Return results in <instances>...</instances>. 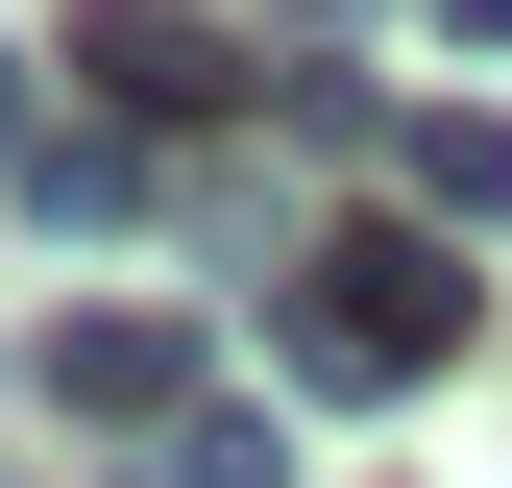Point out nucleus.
<instances>
[{
	"instance_id": "obj_1",
	"label": "nucleus",
	"mask_w": 512,
	"mask_h": 488,
	"mask_svg": "<svg viewBox=\"0 0 512 488\" xmlns=\"http://www.w3.org/2000/svg\"><path fill=\"white\" fill-rule=\"evenodd\" d=\"M269 342H293V391H439V366H464V244H439V220H366V244H293Z\"/></svg>"
},
{
	"instance_id": "obj_2",
	"label": "nucleus",
	"mask_w": 512,
	"mask_h": 488,
	"mask_svg": "<svg viewBox=\"0 0 512 488\" xmlns=\"http://www.w3.org/2000/svg\"><path fill=\"white\" fill-rule=\"evenodd\" d=\"M74 98H98V122H220L244 49L196 25V0H74Z\"/></svg>"
},
{
	"instance_id": "obj_3",
	"label": "nucleus",
	"mask_w": 512,
	"mask_h": 488,
	"mask_svg": "<svg viewBox=\"0 0 512 488\" xmlns=\"http://www.w3.org/2000/svg\"><path fill=\"white\" fill-rule=\"evenodd\" d=\"M49 415H98V440H196V318H49Z\"/></svg>"
},
{
	"instance_id": "obj_4",
	"label": "nucleus",
	"mask_w": 512,
	"mask_h": 488,
	"mask_svg": "<svg viewBox=\"0 0 512 488\" xmlns=\"http://www.w3.org/2000/svg\"><path fill=\"white\" fill-rule=\"evenodd\" d=\"M391 171H415V220H439V244H512V122H488V98L391 122Z\"/></svg>"
},
{
	"instance_id": "obj_5",
	"label": "nucleus",
	"mask_w": 512,
	"mask_h": 488,
	"mask_svg": "<svg viewBox=\"0 0 512 488\" xmlns=\"http://www.w3.org/2000/svg\"><path fill=\"white\" fill-rule=\"evenodd\" d=\"M25 220L49 244H122V220H147V122H49V147H25Z\"/></svg>"
},
{
	"instance_id": "obj_6",
	"label": "nucleus",
	"mask_w": 512,
	"mask_h": 488,
	"mask_svg": "<svg viewBox=\"0 0 512 488\" xmlns=\"http://www.w3.org/2000/svg\"><path fill=\"white\" fill-rule=\"evenodd\" d=\"M147 488H293V440H269V415H244V391H220V415H196V440H171V464H147Z\"/></svg>"
},
{
	"instance_id": "obj_7",
	"label": "nucleus",
	"mask_w": 512,
	"mask_h": 488,
	"mask_svg": "<svg viewBox=\"0 0 512 488\" xmlns=\"http://www.w3.org/2000/svg\"><path fill=\"white\" fill-rule=\"evenodd\" d=\"M25 147H49V98H25V49H0V171H25Z\"/></svg>"
},
{
	"instance_id": "obj_8",
	"label": "nucleus",
	"mask_w": 512,
	"mask_h": 488,
	"mask_svg": "<svg viewBox=\"0 0 512 488\" xmlns=\"http://www.w3.org/2000/svg\"><path fill=\"white\" fill-rule=\"evenodd\" d=\"M439 25H464V49H512V0H439Z\"/></svg>"
}]
</instances>
